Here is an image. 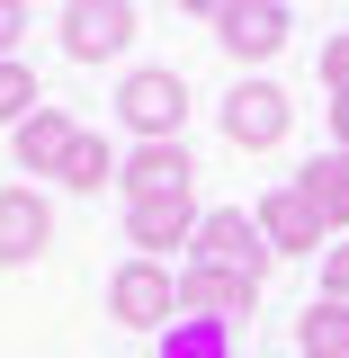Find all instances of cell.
<instances>
[{
    "label": "cell",
    "mask_w": 349,
    "mask_h": 358,
    "mask_svg": "<svg viewBox=\"0 0 349 358\" xmlns=\"http://www.w3.org/2000/svg\"><path fill=\"white\" fill-rule=\"evenodd\" d=\"M108 179H117V162H108V134H81V143H72V162H63V188L99 197Z\"/></svg>",
    "instance_id": "obj_16"
},
{
    "label": "cell",
    "mask_w": 349,
    "mask_h": 358,
    "mask_svg": "<svg viewBox=\"0 0 349 358\" xmlns=\"http://www.w3.org/2000/svg\"><path fill=\"white\" fill-rule=\"evenodd\" d=\"M251 305H260V287H251V278L206 268V260H188V268H179V313H197V322H242Z\"/></svg>",
    "instance_id": "obj_8"
},
{
    "label": "cell",
    "mask_w": 349,
    "mask_h": 358,
    "mask_svg": "<svg viewBox=\"0 0 349 358\" xmlns=\"http://www.w3.org/2000/svg\"><path fill=\"white\" fill-rule=\"evenodd\" d=\"M117 126H126L134 143H179V126H188V72L134 63L126 81H117Z\"/></svg>",
    "instance_id": "obj_1"
},
{
    "label": "cell",
    "mask_w": 349,
    "mask_h": 358,
    "mask_svg": "<svg viewBox=\"0 0 349 358\" xmlns=\"http://www.w3.org/2000/svg\"><path fill=\"white\" fill-rule=\"evenodd\" d=\"M18 36H27V0H0V63H18Z\"/></svg>",
    "instance_id": "obj_20"
},
{
    "label": "cell",
    "mask_w": 349,
    "mask_h": 358,
    "mask_svg": "<svg viewBox=\"0 0 349 358\" xmlns=\"http://www.w3.org/2000/svg\"><path fill=\"white\" fill-rule=\"evenodd\" d=\"M36 108H45V99H36V72H27V63H0V126L18 134Z\"/></svg>",
    "instance_id": "obj_17"
},
{
    "label": "cell",
    "mask_w": 349,
    "mask_h": 358,
    "mask_svg": "<svg viewBox=\"0 0 349 358\" xmlns=\"http://www.w3.org/2000/svg\"><path fill=\"white\" fill-rule=\"evenodd\" d=\"M322 90H349V27L322 36Z\"/></svg>",
    "instance_id": "obj_19"
},
{
    "label": "cell",
    "mask_w": 349,
    "mask_h": 358,
    "mask_svg": "<svg viewBox=\"0 0 349 358\" xmlns=\"http://www.w3.org/2000/svg\"><path fill=\"white\" fill-rule=\"evenodd\" d=\"M162 358H242V350H233V322H197V313H179L171 331H162Z\"/></svg>",
    "instance_id": "obj_15"
},
{
    "label": "cell",
    "mask_w": 349,
    "mask_h": 358,
    "mask_svg": "<svg viewBox=\"0 0 349 358\" xmlns=\"http://www.w3.org/2000/svg\"><path fill=\"white\" fill-rule=\"evenodd\" d=\"M72 143H81V126H72L63 108H36L27 126L9 134V162H18L27 179H63V162H72Z\"/></svg>",
    "instance_id": "obj_10"
},
{
    "label": "cell",
    "mask_w": 349,
    "mask_h": 358,
    "mask_svg": "<svg viewBox=\"0 0 349 358\" xmlns=\"http://www.w3.org/2000/svg\"><path fill=\"white\" fill-rule=\"evenodd\" d=\"M296 350H305V358H349V305L313 296V305L296 313Z\"/></svg>",
    "instance_id": "obj_14"
},
{
    "label": "cell",
    "mask_w": 349,
    "mask_h": 358,
    "mask_svg": "<svg viewBox=\"0 0 349 358\" xmlns=\"http://www.w3.org/2000/svg\"><path fill=\"white\" fill-rule=\"evenodd\" d=\"M63 54L72 63H108V54H126L134 45V0H63Z\"/></svg>",
    "instance_id": "obj_6"
},
{
    "label": "cell",
    "mask_w": 349,
    "mask_h": 358,
    "mask_svg": "<svg viewBox=\"0 0 349 358\" xmlns=\"http://www.w3.org/2000/svg\"><path fill=\"white\" fill-rule=\"evenodd\" d=\"M179 9H188V18H224L233 0H179Z\"/></svg>",
    "instance_id": "obj_22"
},
{
    "label": "cell",
    "mask_w": 349,
    "mask_h": 358,
    "mask_svg": "<svg viewBox=\"0 0 349 358\" xmlns=\"http://www.w3.org/2000/svg\"><path fill=\"white\" fill-rule=\"evenodd\" d=\"M251 215H260V242L278 251V260H305V251L322 260V215H313L305 197H296V179H287V188H269Z\"/></svg>",
    "instance_id": "obj_9"
},
{
    "label": "cell",
    "mask_w": 349,
    "mask_h": 358,
    "mask_svg": "<svg viewBox=\"0 0 349 358\" xmlns=\"http://www.w3.org/2000/svg\"><path fill=\"white\" fill-rule=\"evenodd\" d=\"M188 260H206V268H233V278H251V287H269V268H278V251L260 242V215H251V206H206V224H197V242H188Z\"/></svg>",
    "instance_id": "obj_2"
},
{
    "label": "cell",
    "mask_w": 349,
    "mask_h": 358,
    "mask_svg": "<svg viewBox=\"0 0 349 358\" xmlns=\"http://www.w3.org/2000/svg\"><path fill=\"white\" fill-rule=\"evenodd\" d=\"M287 126H296V99H287L278 81L242 72V81L224 90V143H233V152H278Z\"/></svg>",
    "instance_id": "obj_3"
},
{
    "label": "cell",
    "mask_w": 349,
    "mask_h": 358,
    "mask_svg": "<svg viewBox=\"0 0 349 358\" xmlns=\"http://www.w3.org/2000/svg\"><path fill=\"white\" fill-rule=\"evenodd\" d=\"M108 313L134 322V331H171L179 322V278L162 260H126L117 278H108Z\"/></svg>",
    "instance_id": "obj_5"
},
{
    "label": "cell",
    "mask_w": 349,
    "mask_h": 358,
    "mask_svg": "<svg viewBox=\"0 0 349 358\" xmlns=\"http://www.w3.org/2000/svg\"><path fill=\"white\" fill-rule=\"evenodd\" d=\"M296 197L322 215L332 242H349V152H313L305 171H296Z\"/></svg>",
    "instance_id": "obj_13"
},
{
    "label": "cell",
    "mask_w": 349,
    "mask_h": 358,
    "mask_svg": "<svg viewBox=\"0 0 349 358\" xmlns=\"http://www.w3.org/2000/svg\"><path fill=\"white\" fill-rule=\"evenodd\" d=\"M322 296H332V305H349V242H332V251H322Z\"/></svg>",
    "instance_id": "obj_18"
},
{
    "label": "cell",
    "mask_w": 349,
    "mask_h": 358,
    "mask_svg": "<svg viewBox=\"0 0 349 358\" xmlns=\"http://www.w3.org/2000/svg\"><path fill=\"white\" fill-rule=\"evenodd\" d=\"M197 224H206L197 188H171V197H134V206H126V242H134V260H162V251H188V242H197Z\"/></svg>",
    "instance_id": "obj_4"
},
{
    "label": "cell",
    "mask_w": 349,
    "mask_h": 358,
    "mask_svg": "<svg viewBox=\"0 0 349 358\" xmlns=\"http://www.w3.org/2000/svg\"><path fill=\"white\" fill-rule=\"evenodd\" d=\"M287 36H296V9H287V0H233V9L215 18V45L233 54V63H269Z\"/></svg>",
    "instance_id": "obj_7"
},
{
    "label": "cell",
    "mask_w": 349,
    "mask_h": 358,
    "mask_svg": "<svg viewBox=\"0 0 349 358\" xmlns=\"http://www.w3.org/2000/svg\"><path fill=\"white\" fill-rule=\"evenodd\" d=\"M54 242V206L36 188H0V268H27Z\"/></svg>",
    "instance_id": "obj_12"
},
{
    "label": "cell",
    "mask_w": 349,
    "mask_h": 358,
    "mask_svg": "<svg viewBox=\"0 0 349 358\" xmlns=\"http://www.w3.org/2000/svg\"><path fill=\"white\" fill-rule=\"evenodd\" d=\"M332 152H349V90H332Z\"/></svg>",
    "instance_id": "obj_21"
},
{
    "label": "cell",
    "mask_w": 349,
    "mask_h": 358,
    "mask_svg": "<svg viewBox=\"0 0 349 358\" xmlns=\"http://www.w3.org/2000/svg\"><path fill=\"white\" fill-rule=\"evenodd\" d=\"M117 188L134 197H171V188H197V162H188V143H134L126 162H117Z\"/></svg>",
    "instance_id": "obj_11"
}]
</instances>
